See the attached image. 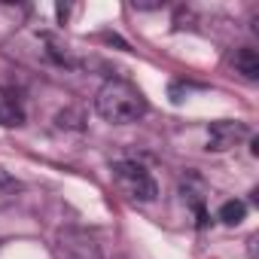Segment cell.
Segmentation results:
<instances>
[{"label": "cell", "instance_id": "52a82bcc", "mask_svg": "<svg viewBox=\"0 0 259 259\" xmlns=\"http://www.w3.org/2000/svg\"><path fill=\"white\" fill-rule=\"evenodd\" d=\"M244 217H247V204L238 201V198H232V201H226V204L220 207V220H223L226 226H238Z\"/></svg>", "mask_w": 259, "mask_h": 259}, {"label": "cell", "instance_id": "ba28073f", "mask_svg": "<svg viewBox=\"0 0 259 259\" xmlns=\"http://www.w3.org/2000/svg\"><path fill=\"white\" fill-rule=\"evenodd\" d=\"M16 192H22V183L0 168V195H16Z\"/></svg>", "mask_w": 259, "mask_h": 259}, {"label": "cell", "instance_id": "6da1fadb", "mask_svg": "<svg viewBox=\"0 0 259 259\" xmlns=\"http://www.w3.org/2000/svg\"><path fill=\"white\" fill-rule=\"evenodd\" d=\"M95 110L110 125H128V122H138L147 113V98H144V92L135 82L113 76V79H107L98 89Z\"/></svg>", "mask_w": 259, "mask_h": 259}, {"label": "cell", "instance_id": "277c9868", "mask_svg": "<svg viewBox=\"0 0 259 259\" xmlns=\"http://www.w3.org/2000/svg\"><path fill=\"white\" fill-rule=\"evenodd\" d=\"M247 135H250V128H247L244 122H232V119L210 122V128H207V150H213V153H226V150L238 147Z\"/></svg>", "mask_w": 259, "mask_h": 259}, {"label": "cell", "instance_id": "7a4b0ae2", "mask_svg": "<svg viewBox=\"0 0 259 259\" xmlns=\"http://www.w3.org/2000/svg\"><path fill=\"white\" fill-rule=\"evenodd\" d=\"M113 183L132 201H153L159 195V186H156L153 174L141 162H132V159H122V162L113 165Z\"/></svg>", "mask_w": 259, "mask_h": 259}, {"label": "cell", "instance_id": "8992f818", "mask_svg": "<svg viewBox=\"0 0 259 259\" xmlns=\"http://www.w3.org/2000/svg\"><path fill=\"white\" fill-rule=\"evenodd\" d=\"M232 64H235V70H238L244 79H259V55H256V49L241 46V49L232 55Z\"/></svg>", "mask_w": 259, "mask_h": 259}, {"label": "cell", "instance_id": "5b68a950", "mask_svg": "<svg viewBox=\"0 0 259 259\" xmlns=\"http://www.w3.org/2000/svg\"><path fill=\"white\" fill-rule=\"evenodd\" d=\"M22 122H25V107H22L19 95L10 89H0V125L16 128Z\"/></svg>", "mask_w": 259, "mask_h": 259}, {"label": "cell", "instance_id": "3957f363", "mask_svg": "<svg viewBox=\"0 0 259 259\" xmlns=\"http://www.w3.org/2000/svg\"><path fill=\"white\" fill-rule=\"evenodd\" d=\"M55 256L58 259H101V244L85 229L64 226L55 235Z\"/></svg>", "mask_w": 259, "mask_h": 259}]
</instances>
